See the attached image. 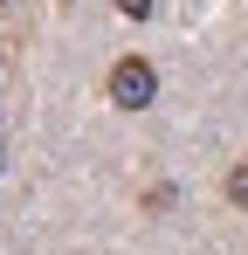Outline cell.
I'll return each mask as SVG.
<instances>
[{"label": "cell", "mask_w": 248, "mask_h": 255, "mask_svg": "<svg viewBox=\"0 0 248 255\" xmlns=\"http://www.w3.org/2000/svg\"><path fill=\"white\" fill-rule=\"evenodd\" d=\"M228 200L248 207V159H242V166H228Z\"/></svg>", "instance_id": "7a4b0ae2"}, {"label": "cell", "mask_w": 248, "mask_h": 255, "mask_svg": "<svg viewBox=\"0 0 248 255\" xmlns=\"http://www.w3.org/2000/svg\"><path fill=\"white\" fill-rule=\"evenodd\" d=\"M111 97H118V111H145V104L159 97V69H152L145 55H124L118 69H111Z\"/></svg>", "instance_id": "6da1fadb"}, {"label": "cell", "mask_w": 248, "mask_h": 255, "mask_svg": "<svg viewBox=\"0 0 248 255\" xmlns=\"http://www.w3.org/2000/svg\"><path fill=\"white\" fill-rule=\"evenodd\" d=\"M111 7H118L124 21H152V0H111Z\"/></svg>", "instance_id": "3957f363"}]
</instances>
